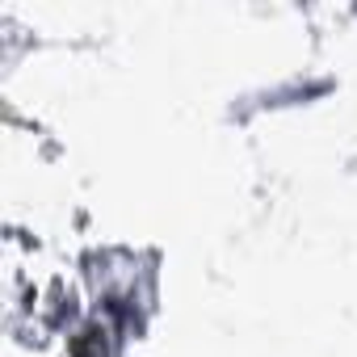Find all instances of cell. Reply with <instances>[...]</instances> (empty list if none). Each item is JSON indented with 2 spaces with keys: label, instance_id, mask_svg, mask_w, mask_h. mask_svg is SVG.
I'll return each mask as SVG.
<instances>
[{
  "label": "cell",
  "instance_id": "6da1fadb",
  "mask_svg": "<svg viewBox=\"0 0 357 357\" xmlns=\"http://www.w3.org/2000/svg\"><path fill=\"white\" fill-rule=\"evenodd\" d=\"M76 357H105V349H97V340H93V332H89V336H80Z\"/></svg>",
  "mask_w": 357,
  "mask_h": 357
}]
</instances>
